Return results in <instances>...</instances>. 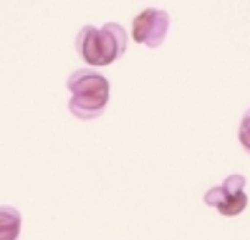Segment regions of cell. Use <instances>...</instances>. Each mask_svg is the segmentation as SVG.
Segmentation results:
<instances>
[{
	"label": "cell",
	"instance_id": "5",
	"mask_svg": "<svg viewBox=\"0 0 250 240\" xmlns=\"http://www.w3.org/2000/svg\"><path fill=\"white\" fill-rule=\"evenodd\" d=\"M23 228V215L13 205H0V240H18Z\"/></svg>",
	"mask_w": 250,
	"mask_h": 240
},
{
	"label": "cell",
	"instance_id": "3",
	"mask_svg": "<svg viewBox=\"0 0 250 240\" xmlns=\"http://www.w3.org/2000/svg\"><path fill=\"white\" fill-rule=\"evenodd\" d=\"M205 205L215 207L220 215L225 218H235L240 215L248 207V195H245V177L243 175H230L228 179H223V185H215L205 192L202 197Z\"/></svg>",
	"mask_w": 250,
	"mask_h": 240
},
{
	"label": "cell",
	"instance_id": "2",
	"mask_svg": "<svg viewBox=\"0 0 250 240\" xmlns=\"http://www.w3.org/2000/svg\"><path fill=\"white\" fill-rule=\"evenodd\" d=\"M126 31L119 23L83 25L76 36V51L89 66H111L126 51Z\"/></svg>",
	"mask_w": 250,
	"mask_h": 240
},
{
	"label": "cell",
	"instance_id": "4",
	"mask_svg": "<svg viewBox=\"0 0 250 240\" xmlns=\"http://www.w3.org/2000/svg\"><path fill=\"white\" fill-rule=\"evenodd\" d=\"M169 13L159 8H146L134 16L131 23V38L137 43H144L146 48H159L169 33Z\"/></svg>",
	"mask_w": 250,
	"mask_h": 240
},
{
	"label": "cell",
	"instance_id": "1",
	"mask_svg": "<svg viewBox=\"0 0 250 240\" xmlns=\"http://www.w3.org/2000/svg\"><path fill=\"white\" fill-rule=\"evenodd\" d=\"M68 91H71L68 111L76 119H81V122H89V119L104 114L111 86H109V79L101 76V73L91 68H79L68 79Z\"/></svg>",
	"mask_w": 250,
	"mask_h": 240
},
{
	"label": "cell",
	"instance_id": "6",
	"mask_svg": "<svg viewBox=\"0 0 250 240\" xmlns=\"http://www.w3.org/2000/svg\"><path fill=\"white\" fill-rule=\"evenodd\" d=\"M238 142L243 144L245 152H250V109L245 111V116L240 119V129H238Z\"/></svg>",
	"mask_w": 250,
	"mask_h": 240
}]
</instances>
